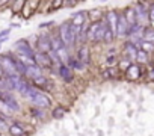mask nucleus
Listing matches in <instances>:
<instances>
[{
	"mask_svg": "<svg viewBox=\"0 0 154 136\" xmlns=\"http://www.w3.org/2000/svg\"><path fill=\"white\" fill-rule=\"evenodd\" d=\"M80 27H75L71 24V21H63L59 26V36L62 39V42L65 44V47H72L75 45V38H77V32Z\"/></svg>",
	"mask_w": 154,
	"mask_h": 136,
	"instance_id": "obj_1",
	"label": "nucleus"
},
{
	"mask_svg": "<svg viewBox=\"0 0 154 136\" xmlns=\"http://www.w3.org/2000/svg\"><path fill=\"white\" fill-rule=\"evenodd\" d=\"M15 50L18 53V57L29 66V65H36L35 62V56L36 53L33 51V48L30 47V44L26 39H18L15 42Z\"/></svg>",
	"mask_w": 154,
	"mask_h": 136,
	"instance_id": "obj_2",
	"label": "nucleus"
},
{
	"mask_svg": "<svg viewBox=\"0 0 154 136\" xmlns=\"http://www.w3.org/2000/svg\"><path fill=\"white\" fill-rule=\"evenodd\" d=\"M26 98H27L35 107H38V109H47V107H50V104H51L50 97H47L44 92H41L39 89H36V88H33V86H30V89L27 91Z\"/></svg>",
	"mask_w": 154,
	"mask_h": 136,
	"instance_id": "obj_3",
	"label": "nucleus"
},
{
	"mask_svg": "<svg viewBox=\"0 0 154 136\" xmlns=\"http://www.w3.org/2000/svg\"><path fill=\"white\" fill-rule=\"evenodd\" d=\"M0 101H2L9 110L18 112L20 110V104L15 100V97L9 92V91H0Z\"/></svg>",
	"mask_w": 154,
	"mask_h": 136,
	"instance_id": "obj_4",
	"label": "nucleus"
},
{
	"mask_svg": "<svg viewBox=\"0 0 154 136\" xmlns=\"http://www.w3.org/2000/svg\"><path fill=\"white\" fill-rule=\"evenodd\" d=\"M0 65H2L3 71L6 76H12V74H18L17 70H15V63L12 60V56L8 53V54H2L0 56Z\"/></svg>",
	"mask_w": 154,
	"mask_h": 136,
	"instance_id": "obj_5",
	"label": "nucleus"
},
{
	"mask_svg": "<svg viewBox=\"0 0 154 136\" xmlns=\"http://www.w3.org/2000/svg\"><path fill=\"white\" fill-rule=\"evenodd\" d=\"M38 50H39V53H47V54L53 50V47H51V36L50 35L44 33V35L39 36V39H38Z\"/></svg>",
	"mask_w": 154,
	"mask_h": 136,
	"instance_id": "obj_6",
	"label": "nucleus"
},
{
	"mask_svg": "<svg viewBox=\"0 0 154 136\" xmlns=\"http://www.w3.org/2000/svg\"><path fill=\"white\" fill-rule=\"evenodd\" d=\"M128 29H130V26H128V23H127V20H125V17H124V14H118L116 36H118V38H124V36H127V35H128Z\"/></svg>",
	"mask_w": 154,
	"mask_h": 136,
	"instance_id": "obj_7",
	"label": "nucleus"
},
{
	"mask_svg": "<svg viewBox=\"0 0 154 136\" xmlns=\"http://www.w3.org/2000/svg\"><path fill=\"white\" fill-rule=\"evenodd\" d=\"M104 21L109 24V27H110V30H112L113 36L116 38V27H118V12H116V11H109V12L106 14V18H104Z\"/></svg>",
	"mask_w": 154,
	"mask_h": 136,
	"instance_id": "obj_8",
	"label": "nucleus"
},
{
	"mask_svg": "<svg viewBox=\"0 0 154 136\" xmlns=\"http://www.w3.org/2000/svg\"><path fill=\"white\" fill-rule=\"evenodd\" d=\"M125 70H127V71H125V76H127L128 80H137V79L140 77V74H142L140 66L136 65V63H130L128 68H125Z\"/></svg>",
	"mask_w": 154,
	"mask_h": 136,
	"instance_id": "obj_9",
	"label": "nucleus"
},
{
	"mask_svg": "<svg viewBox=\"0 0 154 136\" xmlns=\"http://www.w3.org/2000/svg\"><path fill=\"white\" fill-rule=\"evenodd\" d=\"M35 62H36L38 66H44V68L53 66V62H51V59H50V56H48L47 53H36Z\"/></svg>",
	"mask_w": 154,
	"mask_h": 136,
	"instance_id": "obj_10",
	"label": "nucleus"
},
{
	"mask_svg": "<svg viewBox=\"0 0 154 136\" xmlns=\"http://www.w3.org/2000/svg\"><path fill=\"white\" fill-rule=\"evenodd\" d=\"M136 17H137V23L140 24V21H145V20H149V14H148V8H145L143 3H139L136 8Z\"/></svg>",
	"mask_w": 154,
	"mask_h": 136,
	"instance_id": "obj_11",
	"label": "nucleus"
},
{
	"mask_svg": "<svg viewBox=\"0 0 154 136\" xmlns=\"http://www.w3.org/2000/svg\"><path fill=\"white\" fill-rule=\"evenodd\" d=\"M26 76L32 80H36L39 77H42V71H41V66L38 65H29L27 70H26Z\"/></svg>",
	"mask_w": 154,
	"mask_h": 136,
	"instance_id": "obj_12",
	"label": "nucleus"
},
{
	"mask_svg": "<svg viewBox=\"0 0 154 136\" xmlns=\"http://www.w3.org/2000/svg\"><path fill=\"white\" fill-rule=\"evenodd\" d=\"M77 60H80L83 65L89 63V48L86 45H82L79 47V50H77V56H75Z\"/></svg>",
	"mask_w": 154,
	"mask_h": 136,
	"instance_id": "obj_13",
	"label": "nucleus"
},
{
	"mask_svg": "<svg viewBox=\"0 0 154 136\" xmlns=\"http://www.w3.org/2000/svg\"><path fill=\"white\" fill-rule=\"evenodd\" d=\"M124 51H125V57H127V59H136L139 48H137L133 42L128 41V42H125V45H124Z\"/></svg>",
	"mask_w": 154,
	"mask_h": 136,
	"instance_id": "obj_14",
	"label": "nucleus"
},
{
	"mask_svg": "<svg viewBox=\"0 0 154 136\" xmlns=\"http://www.w3.org/2000/svg\"><path fill=\"white\" fill-rule=\"evenodd\" d=\"M59 76H60L62 80L66 82V83L72 82V71H71V68H69L68 65H60V66H59Z\"/></svg>",
	"mask_w": 154,
	"mask_h": 136,
	"instance_id": "obj_15",
	"label": "nucleus"
},
{
	"mask_svg": "<svg viewBox=\"0 0 154 136\" xmlns=\"http://www.w3.org/2000/svg\"><path fill=\"white\" fill-rule=\"evenodd\" d=\"M124 17H125L128 26H134V24H137V17H136V11H134V8H128V9H125Z\"/></svg>",
	"mask_w": 154,
	"mask_h": 136,
	"instance_id": "obj_16",
	"label": "nucleus"
},
{
	"mask_svg": "<svg viewBox=\"0 0 154 136\" xmlns=\"http://www.w3.org/2000/svg\"><path fill=\"white\" fill-rule=\"evenodd\" d=\"M101 21H97V23H92L89 27H88V32H86V38L88 41L91 42H95V36H97V30H98V26H100Z\"/></svg>",
	"mask_w": 154,
	"mask_h": 136,
	"instance_id": "obj_17",
	"label": "nucleus"
},
{
	"mask_svg": "<svg viewBox=\"0 0 154 136\" xmlns=\"http://www.w3.org/2000/svg\"><path fill=\"white\" fill-rule=\"evenodd\" d=\"M85 20H86V12H79V14H75L71 24L75 26V27H82L85 24Z\"/></svg>",
	"mask_w": 154,
	"mask_h": 136,
	"instance_id": "obj_18",
	"label": "nucleus"
},
{
	"mask_svg": "<svg viewBox=\"0 0 154 136\" xmlns=\"http://www.w3.org/2000/svg\"><path fill=\"white\" fill-rule=\"evenodd\" d=\"M116 76H118V71H116V68H113V66L106 68V70L101 73V77L106 79V80H113Z\"/></svg>",
	"mask_w": 154,
	"mask_h": 136,
	"instance_id": "obj_19",
	"label": "nucleus"
},
{
	"mask_svg": "<svg viewBox=\"0 0 154 136\" xmlns=\"http://www.w3.org/2000/svg\"><path fill=\"white\" fill-rule=\"evenodd\" d=\"M8 130H9V133L12 136H21V134H24V128L20 124H12V125H9Z\"/></svg>",
	"mask_w": 154,
	"mask_h": 136,
	"instance_id": "obj_20",
	"label": "nucleus"
},
{
	"mask_svg": "<svg viewBox=\"0 0 154 136\" xmlns=\"http://www.w3.org/2000/svg\"><path fill=\"white\" fill-rule=\"evenodd\" d=\"M69 68H74V70H83V63L80 62V60H77L75 57H72V56H69V60H68V63H66Z\"/></svg>",
	"mask_w": 154,
	"mask_h": 136,
	"instance_id": "obj_21",
	"label": "nucleus"
},
{
	"mask_svg": "<svg viewBox=\"0 0 154 136\" xmlns=\"http://www.w3.org/2000/svg\"><path fill=\"white\" fill-rule=\"evenodd\" d=\"M142 41H146V42L154 44V30L152 29H143V38H142Z\"/></svg>",
	"mask_w": 154,
	"mask_h": 136,
	"instance_id": "obj_22",
	"label": "nucleus"
},
{
	"mask_svg": "<svg viewBox=\"0 0 154 136\" xmlns=\"http://www.w3.org/2000/svg\"><path fill=\"white\" fill-rule=\"evenodd\" d=\"M104 41V21L100 23L98 30H97V36H95V42H101Z\"/></svg>",
	"mask_w": 154,
	"mask_h": 136,
	"instance_id": "obj_23",
	"label": "nucleus"
},
{
	"mask_svg": "<svg viewBox=\"0 0 154 136\" xmlns=\"http://www.w3.org/2000/svg\"><path fill=\"white\" fill-rule=\"evenodd\" d=\"M139 48H140V50H143L145 53H152V51H154V44L146 42V41H140Z\"/></svg>",
	"mask_w": 154,
	"mask_h": 136,
	"instance_id": "obj_24",
	"label": "nucleus"
},
{
	"mask_svg": "<svg viewBox=\"0 0 154 136\" xmlns=\"http://www.w3.org/2000/svg\"><path fill=\"white\" fill-rule=\"evenodd\" d=\"M51 115H53V118H56V119H62V118L65 116V109H63L62 106H57L56 109H53Z\"/></svg>",
	"mask_w": 154,
	"mask_h": 136,
	"instance_id": "obj_25",
	"label": "nucleus"
},
{
	"mask_svg": "<svg viewBox=\"0 0 154 136\" xmlns=\"http://www.w3.org/2000/svg\"><path fill=\"white\" fill-rule=\"evenodd\" d=\"M136 60H137V62H140V63H146V62H148V53H145L143 50H140V48H139Z\"/></svg>",
	"mask_w": 154,
	"mask_h": 136,
	"instance_id": "obj_26",
	"label": "nucleus"
},
{
	"mask_svg": "<svg viewBox=\"0 0 154 136\" xmlns=\"http://www.w3.org/2000/svg\"><path fill=\"white\" fill-rule=\"evenodd\" d=\"M88 14H89V15H92V23L100 21V20H101V15H103V12H101V11H98V9H97V11H89Z\"/></svg>",
	"mask_w": 154,
	"mask_h": 136,
	"instance_id": "obj_27",
	"label": "nucleus"
},
{
	"mask_svg": "<svg viewBox=\"0 0 154 136\" xmlns=\"http://www.w3.org/2000/svg\"><path fill=\"white\" fill-rule=\"evenodd\" d=\"M32 115H35L36 118H42L44 112H42V109H38V107H32Z\"/></svg>",
	"mask_w": 154,
	"mask_h": 136,
	"instance_id": "obj_28",
	"label": "nucleus"
},
{
	"mask_svg": "<svg viewBox=\"0 0 154 136\" xmlns=\"http://www.w3.org/2000/svg\"><path fill=\"white\" fill-rule=\"evenodd\" d=\"M9 32H11V29H5V30H2V32H0V39H5V38L9 35Z\"/></svg>",
	"mask_w": 154,
	"mask_h": 136,
	"instance_id": "obj_29",
	"label": "nucleus"
},
{
	"mask_svg": "<svg viewBox=\"0 0 154 136\" xmlns=\"http://www.w3.org/2000/svg\"><path fill=\"white\" fill-rule=\"evenodd\" d=\"M20 6H24V2H17V3H14V11H15V12H18V11L21 9Z\"/></svg>",
	"mask_w": 154,
	"mask_h": 136,
	"instance_id": "obj_30",
	"label": "nucleus"
},
{
	"mask_svg": "<svg viewBox=\"0 0 154 136\" xmlns=\"http://www.w3.org/2000/svg\"><path fill=\"white\" fill-rule=\"evenodd\" d=\"M148 14H149V21H152V23H154V5L148 9Z\"/></svg>",
	"mask_w": 154,
	"mask_h": 136,
	"instance_id": "obj_31",
	"label": "nucleus"
},
{
	"mask_svg": "<svg viewBox=\"0 0 154 136\" xmlns=\"http://www.w3.org/2000/svg\"><path fill=\"white\" fill-rule=\"evenodd\" d=\"M148 77H149V80H154V68H151V70H149Z\"/></svg>",
	"mask_w": 154,
	"mask_h": 136,
	"instance_id": "obj_32",
	"label": "nucleus"
},
{
	"mask_svg": "<svg viewBox=\"0 0 154 136\" xmlns=\"http://www.w3.org/2000/svg\"><path fill=\"white\" fill-rule=\"evenodd\" d=\"M6 74H5V71H3V68H2V65H0V80H3V77H5Z\"/></svg>",
	"mask_w": 154,
	"mask_h": 136,
	"instance_id": "obj_33",
	"label": "nucleus"
},
{
	"mask_svg": "<svg viewBox=\"0 0 154 136\" xmlns=\"http://www.w3.org/2000/svg\"><path fill=\"white\" fill-rule=\"evenodd\" d=\"M116 60V57L115 56H110V57H107V63H113Z\"/></svg>",
	"mask_w": 154,
	"mask_h": 136,
	"instance_id": "obj_34",
	"label": "nucleus"
},
{
	"mask_svg": "<svg viewBox=\"0 0 154 136\" xmlns=\"http://www.w3.org/2000/svg\"><path fill=\"white\" fill-rule=\"evenodd\" d=\"M5 42V39H0V48H2V44Z\"/></svg>",
	"mask_w": 154,
	"mask_h": 136,
	"instance_id": "obj_35",
	"label": "nucleus"
}]
</instances>
